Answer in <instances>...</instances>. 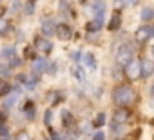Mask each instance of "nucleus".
Returning <instances> with one entry per match:
<instances>
[{
    "label": "nucleus",
    "mask_w": 154,
    "mask_h": 140,
    "mask_svg": "<svg viewBox=\"0 0 154 140\" xmlns=\"http://www.w3.org/2000/svg\"><path fill=\"white\" fill-rule=\"evenodd\" d=\"M112 97H114V102H116L118 106H122V107H125V106H131V104L134 102V98H136L134 91H132L129 86H122V88H116Z\"/></svg>",
    "instance_id": "1"
},
{
    "label": "nucleus",
    "mask_w": 154,
    "mask_h": 140,
    "mask_svg": "<svg viewBox=\"0 0 154 140\" xmlns=\"http://www.w3.org/2000/svg\"><path fill=\"white\" fill-rule=\"evenodd\" d=\"M141 73V60L138 58H131L127 64H125V75L131 78V80H136Z\"/></svg>",
    "instance_id": "2"
},
{
    "label": "nucleus",
    "mask_w": 154,
    "mask_h": 140,
    "mask_svg": "<svg viewBox=\"0 0 154 140\" xmlns=\"http://www.w3.org/2000/svg\"><path fill=\"white\" fill-rule=\"evenodd\" d=\"M152 35H154V29L150 26H143L136 31V40H138V44H145L152 38Z\"/></svg>",
    "instance_id": "3"
},
{
    "label": "nucleus",
    "mask_w": 154,
    "mask_h": 140,
    "mask_svg": "<svg viewBox=\"0 0 154 140\" xmlns=\"http://www.w3.org/2000/svg\"><path fill=\"white\" fill-rule=\"evenodd\" d=\"M35 47H36L40 53H44V55H49V53L53 51V44H51L49 40L42 38V37H36V38H35Z\"/></svg>",
    "instance_id": "4"
},
{
    "label": "nucleus",
    "mask_w": 154,
    "mask_h": 140,
    "mask_svg": "<svg viewBox=\"0 0 154 140\" xmlns=\"http://www.w3.org/2000/svg\"><path fill=\"white\" fill-rule=\"evenodd\" d=\"M118 64H122V65H125L131 58H132V47L131 46H122L120 47V51H118Z\"/></svg>",
    "instance_id": "5"
},
{
    "label": "nucleus",
    "mask_w": 154,
    "mask_h": 140,
    "mask_svg": "<svg viewBox=\"0 0 154 140\" xmlns=\"http://www.w3.org/2000/svg\"><path fill=\"white\" fill-rule=\"evenodd\" d=\"M93 13H94V20H100L103 22V15H105V4L102 2V0H96V2L93 4Z\"/></svg>",
    "instance_id": "6"
},
{
    "label": "nucleus",
    "mask_w": 154,
    "mask_h": 140,
    "mask_svg": "<svg viewBox=\"0 0 154 140\" xmlns=\"http://www.w3.org/2000/svg\"><path fill=\"white\" fill-rule=\"evenodd\" d=\"M54 31H56L54 20H53V18H44V20H42V33H44L45 37H49V35H53Z\"/></svg>",
    "instance_id": "7"
},
{
    "label": "nucleus",
    "mask_w": 154,
    "mask_h": 140,
    "mask_svg": "<svg viewBox=\"0 0 154 140\" xmlns=\"http://www.w3.org/2000/svg\"><path fill=\"white\" fill-rule=\"evenodd\" d=\"M2 55H4V58L9 62V65H18L20 64V60L17 58V55H15V47L11 46V47H6L4 51H2Z\"/></svg>",
    "instance_id": "8"
},
{
    "label": "nucleus",
    "mask_w": 154,
    "mask_h": 140,
    "mask_svg": "<svg viewBox=\"0 0 154 140\" xmlns=\"http://www.w3.org/2000/svg\"><path fill=\"white\" fill-rule=\"evenodd\" d=\"M62 40H69L71 38V27L69 26H65V24H62V26H56V31H54Z\"/></svg>",
    "instance_id": "9"
},
{
    "label": "nucleus",
    "mask_w": 154,
    "mask_h": 140,
    "mask_svg": "<svg viewBox=\"0 0 154 140\" xmlns=\"http://www.w3.org/2000/svg\"><path fill=\"white\" fill-rule=\"evenodd\" d=\"M141 77H150L152 75V62L149 60V58H145V60H141V73H140Z\"/></svg>",
    "instance_id": "10"
},
{
    "label": "nucleus",
    "mask_w": 154,
    "mask_h": 140,
    "mask_svg": "<svg viewBox=\"0 0 154 140\" xmlns=\"http://www.w3.org/2000/svg\"><path fill=\"white\" fill-rule=\"evenodd\" d=\"M120 26H122V17H120V13H112L111 22H109V29H111V31H118Z\"/></svg>",
    "instance_id": "11"
},
{
    "label": "nucleus",
    "mask_w": 154,
    "mask_h": 140,
    "mask_svg": "<svg viewBox=\"0 0 154 140\" xmlns=\"http://www.w3.org/2000/svg\"><path fill=\"white\" fill-rule=\"evenodd\" d=\"M45 67H47V62H45L44 58H36V60L33 62V71H35V73H44Z\"/></svg>",
    "instance_id": "12"
},
{
    "label": "nucleus",
    "mask_w": 154,
    "mask_h": 140,
    "mask_svg": "<svg viewBox=\"0 0 154 140\" xmlns=\"http://www.w3.org/2000/svg\"><path fill=\"white\" fill-rule=\"evenodd\" d=\"M18 97H20V93L18 91H15V93H11L8 98H6V102H4V107H13L15 104H17V100H18Z\"/></svg>",
    "instance_id": "13"
},
{
    "label": "nucleus",
    "mask_w": 154,
    "mask_h": 140,
    "mask_svg": "<svg viewBox=\"0 0 154 140\" xmlns=\"http://www.w3.org/2000/svg\"><path fill=\"white\" fill-rule=\"evenodd\" d=\"M127 118H129V113H127L125 109H118V111L114 113V120H116L118 124H123Z\"/></svg>",
    "instance_id": "14"
},
{
    "label": "nucleus",
    "mask_w": 154,
    "mask_h": 140,
    "mask_svg": "<svg viewBox=\"0 0 154 140\" xmlns=\"http://www.w3.org/2000/svg\"><path fill=\"white\" fill-rule=\"evenodd\" d=\"M9 91H11L9 82H8V80H0V97H6Z\"/></svg>",
    "instance_id": "15"
},
{
    "label": "nucleus",
    "mask_w": 154,
    "mask_h": 140,
    "mask_svg": "<svg viewBox=\"0 0 154 140\" xmlns=\"http://www.w3.org/2000/svg\"><path fill=\"white\" fill-rule=\"evenodd\" d=\"M72 73H74V77L78 78V80H84L85 78V71H84V67H80V65H74L72 67Z\"/></svg>",
    "instance_id": "16"
},
{
    "label": "nucleus",
    "mask_w": 154,
    "mask_h": 140,
    "mask_svg": "<svg viewBox=\"0 0 154 140\" xmlns=\"http://www.w3.org/2000/svg\"><path fill=\"white\" fill-rule=\"evenodd\" d=\"M62 122H63V126H72L74 118H72V115H71L69 111H63V113H62Z\"/></svg>",
    "instance_id": "17"
},
{
    "label": "nucleus",
    "mask_w": 154,
    "mask_h": 140,
    "mask_svg": "<svg viewBox=\"0 0 154 140\" xmlns=\"http://www.w3.org/2000/svg\"><path fill=\"white\" fill-rule=\"evenodd\" d=\"M102 24H103V22H100V20H93V22H89V24H87V31L94 33V31H98V29L102 27Z\"/></svg>",
    "instance_id": "18"
},
{
    "label": "nucleus",
    "mask_w": 154,
    "mask_h": 140,
    "mask_svg": "<svg viewBox=\"0 0 154 140\" xmlns=\"http://www.w3.org/2000/svg\"><path fill=\"white\" fill-rule=\"evenodd\" d=\"M47 102H51L53 106L58 104V102H60V95H58L56 91H49V93H47Z\"/></svg>",
    "instance_id": "19"
},
{
    "label": "nucleus",
    "mask_w": 154,
    "mask_h": 140,
    "mask_svg": "<svg viewBox=\"0 0 154 140\" xmlns=\"http://www.w3.org/2000/svg\"><path fill=\"white\" fill-rule=\"evenodd\" d=\"M152 17H154V11H152L150 8H145V9L141 11V18H143L145 22H149V20H152Z\"/></svg>",
    "instance_id": "20"
},
{
    "label": "nucleus",
    "mask_w": 154,
    "mask_h": 140,
    "mask_svg": "<svg viewBox=\"0 0 154 140\" xmlns=\"http://www.w3.org/2000/svg\"><path fill=\"white\" fill-rule=\"evenodd\" d=\"M84 60H85V64H87V65H89V67H96V62H94V56H93V55H91V53H87V55H85V58H84Z\"/></svg>",
    "instance_id": "21"
},
{
    "label": "nucleus",
    "mask_w": 154,
    "mask_h": 140,
    "mask_svg": "<svg viewBox=\"0 0 154 140\" xmlns=\"http://www.w3.org/2000/svg\"><path fill=\"white\" fill-rule=\"evenodd\" d=\"M8 29H9V24H8L4 18H0V35H6Z\"/></svg>",
    "instance_id": "22"
},
{
    "label": "nucleus",
    "mask_w": 154,
    "mask_h": 140,
    "mask_svg": "<svg viewBox=\"0 0 154 140\" xmlns=\"http://www.w3.org/2000/svg\"><path fill=\"white\" fill-rule=\"evenodd\" d=\"M103 124H105V115H103V113H100V115L96 116V120H94V126H96V127H102Z\"/></svg>",
    "instance_id": "23"
},
{
    "label": "nucleus",
    "mask_w": 154,
    "mask_h": 140,
    "mask_svg": "<svg viewBox=\"0 0 154 140\" xmlns=\"http://www.w3.org/2000/svg\"><path fill=\"white\" fill-rule=\"evenodd\" d=\"M44 122H45V126H51V122H53V111H51V109H47V111H45Z\"/></svg>",
    "instance_id": "24"
},
{
    "label": "nucleus",
    "mask_w": 154,
    "mask_h": 140,
    "mask_svg": "<svg viewBox=\"0 0 154 140\" xmlns=\"http://www.w3.org/2000/svg\"><path fill=\"white\" fill-rule=\"evenodd\" d=\"M60 11L65 15V13H71V8H69V4L65 2V0H62V2H60Z\"/></svg>",
    "instance_id": "25"
},
{
    "label": "nucleus",
    "mask_w": 154,
    "mask_h": 140,
    "mask_svg": "<svg viewBox=\"0 0 154 140\" xmlns=\"http://www.w3.org/2000/svg\"><path fill=\"white\" fill-rule=\"evenodd\" d=\"M0 136H9V131H8V127L4 126V124H0Z\"/></svg>",
    "instance_id": "26"
},
{
    "label": "nucleus",
    "mask_w": 154,
    "mask_h": 140,
    "mask_svg": "<svg viewBox=\"0 0 154 140\" xmlns=\"http://www.w3.org/2000/svg\"><path fill=\"white\" fill-rule=\"evenodd\" d=\"M26 56H27V58H35V49H33V47H27V49H26Z\"/></svg>",
    "instance_id": "27"
},
{
    "label": "nucleus",
    "mask_w": 154,
    "mask_h": 140,
    "mask_svg": "<svg viewBox=\"0 0 154 140\" xmlns=\"http://www.w3.org/2000/svg\"><path fill=\"white\" fill-rule=\"evenodd\" d=\"M93 138H94V140H103V133H102V131H96V133L93 135Z\"/></svg>",
    "instance_id": "28"
},
{
    "label": "nucleus",
    "mask_w": 154,
    "mask_h": 140,
    "mask_svg": "<svg viewBox=\"0 0 154 140\" xmlns=\"http://www.w3.org/2000/svg\"><path fill=\"white\" fill-rule=\"evenodd\" d=\"M54 71H56V65H54V64H51V65H49V73H51V75H54Z\"/></svg>",
    "instance_id": "29"
},
{
    "label": "nucleus",
    "mask_w": 154,
    "mask_h": 140,
    "mask_svg": "<svg viewBox=\"0 0 154 140\" xmlns=\"http://www.w3.org/2000/svg\"><path fill=\"white\" fill-rule=\"evenodd\" d=\"M26 13H27V15H31V13H33V6H31V4L26 8Z\"/></svg>",
    "instance_id": "30"
},
{
    "label": "nucleus",
    "mask_w": 154,
    "mask_h": 140,
    "mask_svg": "<svg viewBox=\"0 0 154 140\" xmlns=\"http://www.w3.org/2000/svg\"><path fill=\"white\" fill-rule=\"evenodd\" d=\"M17 138H27V135L26 133H20V135H17Z\"/></svg>",
    "instance_id": "31"
},
{
    "label": "nucleus",
    "mask_w": 154,
    "mask_h": 140,
    "mask_svg": "<svg viewBox=\"0 0 154 140\" xmlns=\"http://www.w3.org/2000/svg\"><path fill=\"white\" fill-rule=\"evenodd\" d=\"M4 13H6V8H0V18L4 17Z\"/></svg>",
    "instance_id": "32"
},
{
    "label": "nucleus",
    "mask_w": 154,
    "mask_h": 140,
    "mask_svg": "<svg viewBox=\"0 0 154 140\" xmlns=\"http://www.w3.org/2000/svg\"><path fill=\"white\" fill-rule=\"evenodd\" d=\"M31 2H33V0H31Z\"/></svg>",
    "instance_id": "33"
}]
</instances>
